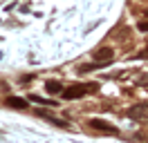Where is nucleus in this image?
Wrapping results in <instances>:
<instances>
[{"instance_id": "f257e3e1", "label": "nucleus", "mask_w": 148, "mask_h": 143, "mask_svg": "<svg viewBox=\"0 0 148 143\" xmlns=\"http://www.w3.org/2000/svg\"><path fill=\"white\" fill-rule=\"evenodd\" d=\"M97 89H99V83H76V85L65 87L61 96H63L65 101H74V98H81V96H85V94H94Z\"/></svg>"}, {"instance_id": "f03ea898", "label": "nucleus", "mask_w": 148, "mask_h": 143, "mask_svg": "<svg viewBox=\"0 0 148 143\" xmlns=\"http://www.w3.org/2000/svg\"><path fill=\"white\" fill-rule=\"evenodd\" d=\"M90 127H94V130H99V132L103 134H119V127H114L112 123H108V121H103V118H90Z\"/></svg>"}, {"instance_id": "7ed1b4c3", "label": "nucleus", "mask_w": 148, "mask_h": 143, "mask_svg": "<svg viewBox=\"0 0 148 143\" xmlns=\"http://www.w3.org/2000/svg\"><path fill=\"white\" fill-rule=\"evenodd\" d=\"M112 56H114V54H112L110 47H101V49L94 52L92 58H94V63H99L101 67H106V65H110V63H112Z\"/></svg>"}, {"instance_id": "20e7f679", "label": "nucleus", "mask_w": 148, "mask_h": 143, "mask_svg": "<svg viewBox=\"0 0 148 143\" xmlns=\"http://www.w3.org/2000/svg\"><path fill=\"white\" fill-rule=\"evenodd\" d=\"M130 118H137V121H148V103H141V105H135L128 110Z\"/></svg>"}, {"instance_id": "39448f33", "label": "nucleus", "mask_w": 148, "mask_h": 143, "mask_svg": "<svg viewBox=\"0 0 148 143\" xmlns=\"http://www.w3.org/2000/svg\"><path fill=\"white\" fill-rule=\"evenodd\" d=\"M36 114H38V116H43V118H47V121H49V123H54L56 127H67V123H65L63 118H58V116L49 114V112H45V110H36Z\"/></svg>"}, {"instance_id": "423d86ee", "label": "nucleus", "mask_w": 148, "mask_h": 143, "mask_svg": "<svg viewBox=\"0 0 148 143\" xmlns=\"http://www.w3.org/2000/svg\"><path fill=\"white\" fill-rule=\"evenodd\" d=\"M5 103L9 107H16V110H25V107H27V101H25V98H18V96H9Z\"/></svg>"}, {"instance_id": "0eeeda50", "label": "nucleus", "mask_w": 148, "mask_h": 143, "mask_svg": "<svg viewBox=\"0 0 148 143\" xmlns=\"http://www.w3.org/2000/svg\"><path fill=\"white\" fill-rule=\"evenodd\" d=\"M45 89L49 92V94H63V85H61L58 80H47Z\"/></svg>"}, {"instance_id": "6e6552de", "label": "nucleus", "mask_w": 148, "mask_h": 143, "mask_svg": "<svg viewBox=\"0 0 148 143\" xmlns=\"http://www.w3.org/2000/svg\"><path fill=\"white\" fill-rule=\"evenodd\" d=\"M29 101H34V103H43V105H54V101L40 98V96H36V94H29Z\"/></svg>"}, {"instance_id": "1a4fd4ad", "label": "nucleus", "mask_w": 148, "mask_h": 143, "mask_svg": "<svg viewBox=\"0 0 148 143\" xmlns=\"http://www.w3.org/2000/svg\"><path fill=\"white\" fill-rule=\"evenodd\" d=\"M139 31H148V22H139Z\"/></svg>"}, {"instance_id": "9d476101", "label": "nucleus", "mask_w": 148, "mask_h": 143, "mask_svg": "<svg viewBox=\"0 0 148 143\" xmlns=\"http://www.w3.org/2000/svg\"><path fill=\"white\" fill-rule=\"evenodd\" d=\"M146 56H148V49H144V52H139V54H137V58H146Z\"/></svg>"}, {"instance_id": "9b49d317", "label": "nucleus", "mask_w": 148, "mask_h": 143, "mask_svg": "<svg viewBox=\"0 0 148 143\" xmlns=\"http://www.w3.org/2000/svg\"><path fill=\"white\" fill-rule=\"evenodd\" d=\"M139 85H148V76H146V78H141V80H139Z\"/></svg>"}, {"instance_id": "f8f14e48", "label": "nucleus", "mask_w": 148, "mask_h": 143, "mask_svg": "<svg viewBox=\"0 0 148 143\" xmlns=\"http://www.w3.org/2000/svg\"><path fill=\"white\" fill-rule=\"evenodd\" d=\"M146 16H148V9H146Z\"/></svg>"}]
</instances>
